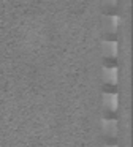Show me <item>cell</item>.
I'll use <instances>...</instances> for the list:
<instances>
[{
	"label": "cell",
	"instance_id": "6da1fadb",
	"mask_svg": "<svg viewBox=\"0 0 133 147\" xmlns=\"http://www.w3.org/2000/svg\"><path fill=\"white\" fill-rule=\"evenodd\" d=\"M101 128H103V133L109 138L117 136V130H119V125H117V120L114 119H103L101 120Z\"/></svg>",
	"mask_w": 133,
	"mask_h": 147
},
{
	"label": "cell",
	"instance_id": "7a4b0ae2",
	"mask_svg": "<svg viewBox=\"0 0 133 147\" xmlns=\"http://www.w3.org/2000/svg\"><path fill=\"white\" fill-rule=\"evenodd\" d=\"M103 105L109 111H116L119 106V95L117 93H105L103 95Z\"/></svg>",
	"mask_w": 133,
	"mask_h": 147
},
{
	"label": "cell",
	"instance_id": "3957f363",
	"mask_svg": "<svg viewBox=\"0 0 133 147\" xmlns=\"http://www.w3.org/2000/svg\"><path fill=\"white\" fill-rule=\"evenodd\" d=\"M119 78V71L116 67H105L103 68V81L106 84H116Z\"/></svg>",
	"mask_w": 133,
	"mask_h": 147
},
{
	"label": "cell",
	"instance_id": "277c9868",
	"mask_svg": "<svg viewBox=\"0 0 133 147\" xmlns=\"http://www.w3.org/2000/svg\"><path fill=\"white\" fill-rule=\"evenodd\" d=\"M103 54L106 57H116L117 55V43L116 41H105L103 43Z\"/></svg>",
	"mask_w": 133,
	"mask_h": 147
},
{
	"label": "cell",
	"instance_id": "5b68a950",
	"mask_svg": "<svg viewBox=\"0 0 133 147\" xmlns=\"http://www.w3.org/2000/svg\"><path fill=\"white\" fill-rule=\"evenodd\" d=\"M119 16H108L106 18V30H109V32H116L117 27H119Z\"/></svg>",
	"mask_w": 133,
	"mask_h": 147
},
{
	"label": "cell",
	"instance_id": "8992f818",
	"mask_svg": "<svg viewBox=\"0 0 133 147\" xmlns=\"http://www.w3.org/2000/svg\"><path fill=\"white\" fill-rule=\"evenodd\" d=\"M105 2H106V3H109V5H116L117 0H105Z\"/></svg>",
	"mask_w": 133,
	"mask_h": 147
},
{
	"label": "cell",
	"instance_id": "52a82bcc",
	"mask_svg": "<svg viewBox=\"0 0 133 147\" xmlns=\"http://www.w3.org/2000/svg\"><path fill=\"white\" fill-rule=\"evenodd\" d=\"M105 147H117V146H114V144H106Z\"/></svg>",
	"mask_w": 133,
	"mask_h": 147
}]
</instances>
